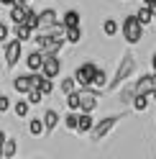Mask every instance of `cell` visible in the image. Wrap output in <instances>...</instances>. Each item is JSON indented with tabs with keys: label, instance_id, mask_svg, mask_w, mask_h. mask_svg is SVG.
<instances>
[{
	"label": "cell",
	"instance_id": "cell-1",
	"mask_svg": "<svg viewBox=\"0 0 156 159\" xmlns=\"http://www.w3.org/2000/svg\"><path fill=\"white\" fill-rule=\"evenodd\" d=\"M133 69H136V57H133V54H125V57L120 59V64H118V72H115V77L108 82V87H110V90H118L125 80L133 75Z\"/></svg>",
	"mask_w": 156,
	"mask_h": 159
},
{
	"label": "cell",
	"instance_id": "cell-2",
	"mask_svg": "<svg viewBox=\"0 0 156 159\" xmlns=\"http://www.w3.org/2000/svg\"><path fill=\"white\" fill-rule=\"evenodd\" d=\"M143 23L138 21V16H128L123 21V26H120V31H123V36H125V41L128 44H138L141 41V36H143Z\"/></svg>",
	"mask_w": 156,
	"mask_h": 159
},
{
	"label": "cell",
	"instance_id": "cell-3",
	"mask_svg": "<svg viewBox=\"0 0 156 159\" xmlns=\"http://www.w3.org/2000/svg\"><path fill=\"white\" fill-rule=\"evenodd\" d=\"M95 72H97V67L92 62H84L74 69V80H77V85L80 87H92V80H95Z\"/></svg>",
	"mask_w": 156,
	"mask_h": 159
},
{
	"label": "cell",
	"instance_id": "cell-4",
	"mask_svg": "<svg viewBox=\"0 0 156 159\" xmlns=\"http://www.w3.org/2000/svg\"><path fill=\"white\" fill-rule=\"evenodd\" d=\"M120 118H123V116H108V118H102L100 123H95V126H92V131H90V134H92V139H95V141L105 139V136H108L113 128H115V123H118Z\"/></svg>",
	"mask_w": 156,
	"mask_h": 159
},
{
	"label": "cell",
	"instance_id": "cell-5",
	"mask_svg": "<svg viewBox=\"0 0 156 159\" xmlns=\"http://www.w3.org/2000/svg\"><path fill=\"white\" fill-rule=\"evenodd\" d=\"M21 57H23V41L21 39H13V41L5 44V67L8 69H13Z\"/></svg>",
	"mask_w": 156,
	"mask_h": 159
},
{
	"label": "cell",
	"instance_id": "cell-6",
	"mask_svg": "<svg viewBox=\"0 0 156 159\" xmlns=\"http://www.w3.org/2000/svg\"><path fill=\"white\" fill-rule=\"evenodd\" d=\"M59 72H62V62H59V57H56V54H46V59H44V67H41V75L54 80Z\"/></svg>",
	"mask_w": 156,
	"mask_h": 159
},
{
	"label": "cell",
	"instance_id": "cell-7",
	"mask_svg": "<svg viewBox=\"0 0 156 159\" xmlns=\"http://www.w3.org/2000/svg\"><path fill=\"white\" fill-rule=\"evenodd\" d=\"M154 87H156V72H151V75H143V77L138 80V82L133 85V90H136V93H146V95H149V93L154 90Z\"/></svg>",
	"mask_w": 156,
	"mask_h": 159
},
{
	"label": "cell",
	"instance_id": "cell-8",
	"mask_svg": "<svg viewBox=\"0 0 156 159\" xmlns=\"http://www.w3.org/2000/svg\"><path fill=\"white\" fill-rule=\"evenodd\" d=\"M44 59H46V54L41 52V49H36V52H31V54L26 57V64H28V69H31V72H41Z\"/></svg>",
	"mask_w": 156,
	"mask_h": 159
},
{
	"label": "cell",
	"instance_id": "cell-9",
	"mask_svg": "<svg viewBox=\"0 0 156 159\" xmlns=\"http://www.w3.org/2000/svg\"><path fill=\"white\" fill-rule=\"evenodd\" d=\"M31 87H33V77H31V75H18V77L13 80V90L21 93V95H26Z\"/></svg>",
	"mask_w": 156,
	"mask_h": 159
},
{
	"label": "cell",
	"instance_id": "cell-10",
	"mask_svg": "<svg viewBox=\"0 0 156 159\" xmlns=\"http://www.w3.org/2000/svg\"><path fill=\"white\" fill-rule=\"evenodd\" d=\"M26 13H28V3H13L8 16H11L13 23H23L26 21Z\"/></svg>",
	"mask_w": 156,
	"mask_h": 159
},
{
	"label": "cell",
	"instance_id": "cell-11",
	"mask_svg": "<svg viewBox=\"0 0 156 159\" xmlns=\"http://www.w3.org/2000/svg\"><path fill=\"white\" fill-rule=\"evenodd\" d=\"M56 23H62V21H59V16H56L54 8H46V11H41V28H38V31L51 28V26H56Z\"/></svg>",
	"mask_w": 156,
	"mask_h": 159
},
{
	"label": "cell",
	"instance_id": "cell-12",
	"mask_svg": "<svg viewBox=\"0 0 156 159\" xmlns=\"http://www.w3.org/2000/svg\"><path fill=\"white\" fill-rule=\"evenodd\" d=\"M92 126H95L92 113L82 111V113H80V123H77V131H80V134H90V131H92Z\"/></svg>",
	"mask_w": 156,
	"mask_h": 159
},
{
	"label": "cell",
	"instance_id": "cell-13",
	"mask_svg": "<svg viewBox=\"0 0 156 159\" xmlns=\"http://www.w3.org/2000/svg\"><path fill=\"white\" fill-rule=\"evenodd\" d=\"M136 16H138V21H141L143 26H149V23L154 21V5H146V3H143L138 11H136Z\"/></svg>",
	"mask_w": 156,
	"mask_h": 159
},
{
	"label": "cell",
	"instance_id": "cell-14",
	"mask_svg": "<svg viewBox=\"0 0 156 159\" xmlns=\"http://www.w3.org/2000/svg\"><path fill=\"white\" fill-rule=\"evenodd\" d=\"M26 26H31L33 31H38V28H41V13H36V11H31V8H28V13H26V21H23Z\"/></svg>",
	"mask_w": 156,
	"mask_h": 159
},
{
	"label": "cell",
	"instance_id": "cell-15",
	"mask_svg": "<svg viewBox=\"0 0 156 159\" xmlns=\"http://www.w3.org/2000/svg\"><path fill=\"white\" fill-rule=\"evenodd\" d=\"M15 39H21V41H28V39H33V28L26 26V23H15Z\"/></svg>",
	"mask_w": 156,
	"mask_h": 159
},
{
	"label": "cell",
	"instance_id": "cell-16",
	"mask_svg": "<svg viewBox=\"0 0 156 159\" xmlns=\"http://www.w3.org/2000/svg\"><path fill=\"white\" fill-rule=\"evenodd\" d=\"M149 98H151V95H146V93H136V95H133V108L143 113L146 108H149Z\"/></svg>",
	"mask_w": 156,
	"mask_h": 159
},
{
	"label": "cell",
	"instance_id": "cell-17",
	"mask_svg": "<svg viewBox=\"0 0 156 159\" xmlns=\"http://www.w3.org/2000/svg\"><path fill=\"white\" fill-rule=\"evenodd\" d=\"M28 131H31V136H41V134H46V123H44V118H33V121L28 123Z\"/></svg>",
	"mask_w": 156,
	"mask_h": 159
},
{
	"label": "cell",
	"instance_id": "cell-18",
	"mask_svg": "<svg viewBox=\"0 0 156 159\" xmlns=\"http://www.w3.org/2000/svg\"><path fill=\"white\" fill-rule=\"evenodd\" d=\"M44 123H46V131H54L56 123H59V113L56 111H46L44 113Z\"/></svg>",
	"mask_w": 156,
	"mask_h": 159
},
{
	"label": "cell",
	"instance_id": "cell-19",
	"mask_svg": "<svg viewBox=\"0 0 156 159\" xmlns=\"http://www.w3.org/2000/svg\"><path fill=\"white\" fill-rule=\"evenodd\" d=\"M62 23H64V28L80 26V13H77V11H67V13H64V18H62Z\"/></svg>",
	"mask_w": 156,
	"mask_h": 159
},
{
	"label": "cell",
	"instance_id": "cell-20",
	"mask_svg": "<svg viewBox=\"0 0 156 159\" xmlns=\"http://www.w3.org/2000/svg\"><path fill=\"white\" fill-rule=\"evenodd\" d=\"M92 87H97V90L108 87V75H105V69H100V67H97V72H95V80H92Z\"/></svg>",
	"mask_w": 156,
	"mask_h": 159
},
{
	"label": "cell",
	"instance_id": "cell-21",
	"mask_svg": "<svg viewBox=\"0 0 156 159\" xmlns=\"http://www.w3.org/2000/svg\"><path fill=\"white\" fill-rule=\"evenodd\" d=\"M18 152V141H15V139H8L5 136V141H3V157L8 159V157H13Z\"/></svg>",
	"mask_w": 156,
	"mask_h": 159
},
{
	"label": "cell",
	"instance_id": "cell-22",
	"mask_svg": "<svg viewBox=\"0 0 156 159\" xmlns=\"http://www.w3.org/2000/svg\"><path fill=\"white\" fill-rule=\"evenodd\" d=\"M64 36H67V41H69V44H80L82 28H80V26H72V28H67V31H64Z\"/></svg>",
	"mask_w": 156,
	"mask_h": 159
},
{
	"label": "cell",
	"instance_id": "cell-23",
	"mask_svg": "<svg viewBox=\"0 0 156 159\" xmlns=\"http://www.w3.org/2000/svg\"><path fill=\"white\" fill-rule=\"evenodd\" d=\"M44 98H46V95H44L41 90H38V87H31V90H28V93H26V100H28V103H31V105H36V103H41V100H44Z\"/></svg>",
	"mask_w": 156,
	"mask_h": 159
},
{
	"label": "cell",
	"instance_id": "cell-24",
	"mask_svg": "<svg viewBox=\"0 0 156 159\" xmlns=\"http://www.w3.org/2000/svg\"><path fill=\"white\" fill-rule=\"evenodd\" d=\"M77 123H80V113H77V111H72V113L64 116V126L69 128V131H77Z\"/></svg>",
	"mask_w": 156,
	"mask_h": 159
},
{
	"label": "cell",
	"instance_id": "cell-25",
	"mask_svg": "<svg viewBox=\"0 0 156 159\" xmlns=\"http://www.w3.org/2000/svg\"><path fill=\"white\" fill-rule=\"evenodd\" d=\"M67 105H69V111H80V90L67 93Z\"/></svg>",
	"mask_w": 156,
	"mask_h": 159
},
{
	"label": "cell",
	"instance_id": "cell-26",
	"mask_svg": "<svg viewBox=\"0 0 156 159\" xmlns=\"http://www.w3.org/2000/svg\"><path fill=\"white\" fill-rule=\"evenodd\" d=\"M28 105H31L28 100H18V103H15V108H13L15 116H18V118H26V116H28Z\"/></svg>",
	"mask_w": 156,
	"mask_h": 159
},
{
	"label": "cell",
	"instance_id": "cell-27",
	"mask_svg": "<svg viewBox=\"0 0 156 159\" xmlns=\"http://www.w3.org/2000/svg\"><path fill=\"white\" fill-rule=\"evenodd\" d=\"M102 31H105V36H115L118 34V23H115L113 18H108V21L102 23Z\"/></svg>",
	"mask_w": 156,
	"mask_h": 159
},
{
	"label": "cell",
	"instance_id": "cell-28",
	"mask_svg": "<svg viewBox=\"0 0 156 159\" xmlns=\"http://www.w3.org/2000/svg\"><path fill=\"white\" fill-rule=\"evenodd\" d=\"M74 85H77V80H74V77H64V80H62V93H64V95H67V93H72V90H74Z\"/></svg>",
	"mask_w": 156,
	"mask_h": 159
},
{
	"label": "cell",
	"instance_id": "cell-29",
	"mask_svg": "<svg viewBox=\"0 0 156 159\" xmlns=\"http://www.w3.org/2000/svg\"><path fill=\"white\" fill-rule=\"evenodd\" d=\"M38 90H41L44 95H51V90H54V85H51V77H44V80H41V85H38Z\"/></svg>",
	"mask_w": 156,
	"mask_h": 159
},
{
	"label": "cell",
	"instance_id": "cell-30",
	"mask_svg": "<svg viewBox=\"0 0 156 159\" xmlns=\"http://www.w3.org/2000/svg\"><path fill=\"white\" fill-rule=\"evenodd\" d=\"M8 34H11V31H8V26H5V23H0V44L8 41Z\"/></svg>",
	"mask_w": 156,
	"mask_h": 159
},
{
	"label": "cell",
	"instance_id": "cell-31",
	"mask_svg": "<svg viewBox=\"0 0 156 159\" xmlns=\"http://www.w3.org/2000/svg\"><path fill=\"white\" fill-rule=\"evenodd\" d=\"M8 108H11V103H8V98H5V95H0V113H5Z\"/></svg>",
	"mask_w": 156,
	"mask_h": 159
},
{
	"label": "cell",
	"instance_id": "cell-32",
	"mask_svg": "<svg viewBox=\"0 0 156 159\" xmlns=\"http://www.w3.org/2000/svg\"><path fill=\"white\" fill-rule=\"evenodd\" d=\"M3 141H5V134L0 131V157H3Z\"/></svg>",
	"mask_w": 156,
	"mask_h": 159
},
{
	"label": "cell",
	"instance_id": "cell-33",
	"mask_svg": "<svg viewBox=\"0 0 156 159\" xmlns=\"http://www.w3.org/2000/svg\"><path fill=\"white\" fill-rule=\"evenodd\" d=\"M151 67H154V72H156V54L151 57Z\"/></svg>",
	"mask_w": 156,
	"mask_h": 159
},
{
	"label": "cell",
	"instance_id": "cell-34",
	"mask_svg": "<svg viewBox=\"0 0 156 159\" xmlns=\"http://www.w3.org/2000/svg\"><path fill=\"white\" fill-rule=\"evenodd\" d=\"M149 95H151V100H156V87H154V90H151Z\"/></svg>",
	"mask_w": 156,
	"mask_h": 159
},
{
	"label": "cell",
	"instance_id": "cell-35",
	"mask_svg": "<svg viewBox=\"0 0 156 159\" xmlns=\"http://www.w3.org/2000/svg\"><path fill=\"white\" fill-rule=\"evenodd\" d=\"M143 3H146V5H156V0H143Z\"/></svg>",
	"mask_w": 156,
	"mask_h": 159
},
{
	"label": "cell",
	"instance_id": "cell-36",
	"mask_svg": "<svg viewBox=\"0 0 156 159\" xmlns=\"http://www.w3.org/2000/svg\"><path fill=\"white\" fill-rule=\"evenodd\" d=\"M154 21H156V5H154Z\"/></svg>",
	"mask_w": 156,
	"mask_h": 159
},
{
	"label": "cell",
	"instance_id": "cell-37",
	"mask_svg": "<svg viewBox=\"0 0 156 159\" xmlns=\"http://www.w3.org/2000/svg\"><path fill=\"white\" fill-rule=\"evenodd\" d=\"M18 3H31V0H18Z\"/></svg>",
	"mask_w": 156,
	"mask_h": 159
},
{
	"label": "cell",
	"instance_id": "cell-38",
	"mask_svg": "<svg viewBox=\"0 0 156 159\" xmlns=\"http://www.w3.org/2000/svg\"><path fill=\"white\" fill-rule=\"evenodd\" d=\"M0 95H3V93H0Z\"/></svg>",
	"mask_w": 156,
	"mask_h": 159
}]
</instances>
